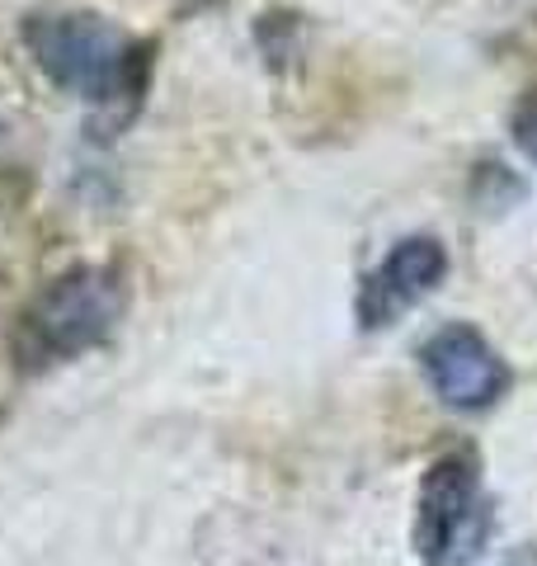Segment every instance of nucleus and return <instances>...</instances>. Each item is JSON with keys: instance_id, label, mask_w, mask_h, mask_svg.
Here are the masks:
<instances>
[{"instance_id": "f03ea898", "label": "nucleus", "mask_w": 537, "mask_h": 566, "mask_svg": "<svg viewBox=\"0 0 537 566\" xmlns=\"http://www.w3.org/2000/svg\"><path fill=\"white\" fill-rule=\"evenodd\" d=\"M128 274L118 264L81 260L52 274L14 316L10 359L20 374H48L114 340L128 316Z\"/></svg>"}, {"instance_id": "7ed1b4c3", "label": "nucleus", "mask_w": 537, "mask_h": 566, "mask_svg": "<svg viewBox=\"0 0 537 566\" xmlns=\"http://www.w3.org/2000/svg\"><path fill=\"white\" fill-rule=\"evenodd\" d=\"M491 538V501L472 449L439 453L420 482L415 547L424 566H472Z\"/></svg>"}, {"instance_id": "39448f33", "label": "nucleus", "mask_w": 537, "mask_h": 566, "mask_svg": "<svg viewBox=\"0 0 537 566\" xmlns=\"http://www.w3.org/2000/svg\"><path fill=\"white\" fill-rule=\"evenodd\" d=\"M448 279V251L439 237H406L382 255L378 270H368L358 283L354 297V316L358 331H387L397 326L410 307H420L429 293Z\"/></svg>"}, {"instance_id": "f257e3e1", "label": "nucleus", "mask_w": 537, "mask_h": 566, "mask_svg": "<svg viewBox=\"0 0 537 566\" xmlns=\"http://www.w3.org/2000/svg\"><path fill=\"white\" fill-rule=\"evenodd\" d=\"M20 39L39 76L90 104L85 133L114 142L147 109L156 76V39H133L99 10H33Z\"/></svg>"}, {"instance_id": "20e7f679", "label": "nucleus", "mask_w": 537, "mask_h": 566, "mask_svg": "<svg viewBox=\"0 0 537 566\" xmlns=\"http://www.w3.org/2000/svg\"><path fill=\"white\" fill-rule=\"evenodd\" d=\"M420 374L429 387H434V397L462 416L491 411L514 382L509 364L499 359V349L467 322H448L434 335H424Z\"/></svg>"}, {"instance_id": "0eeeda50", "label": "nucleus", "mask_w": 537, "mask_h": 566, "mask_svg": "<svg viewBox=\"0 0 537 566\" xmlns=\"http://www.w3.org/2000/svg\"><path fill=\"white\" fill-rule=\"evenodd\" d=\"M10 147H14V123L0 114V156H10Z\"/></svg>"}, {"instance_id": "6e6552de", "label": "nucleus", "mask_w": 537, "mask_h": 566, "mask_svg": "<svg viewBox=\"0 0 537 566\" xmlns=\"http://www.w3.org/2000/svg\"><path fill=\"white\" fill-rule=\"evenodd\" d=\"M199 6H212V0H185V10H199Z\"/></svg>"}, {"instance_id": "1a4fd4ad", "label": "nucleus", "mask_w": 537, "mask_h": 566, "mask_svg": "<svg viewBox=\"0 0 537 566\" xmlns=\"http://www.w3.org/2000/svg\"><path fill=\"white\" fill-rule=\"evenodd\" d=\"M0 208H10V199H0Z\"/></svg>"}, {"instance_id": "423d86ee", "label": "nucleus", "mask_w": 537, "mask_h": 566, "mask_svg": "<svg viewBox=\"0 0 537 566\" xmlns=\"http://www.w3.org/2000/svg\"><path fill=\"white\" fill-rule=\"evenodd\" d=\"M509 142L518 147V156H528V161L537 166V85H528V91L514 99V109H509Z\"/></svg>"}]
</instances>
